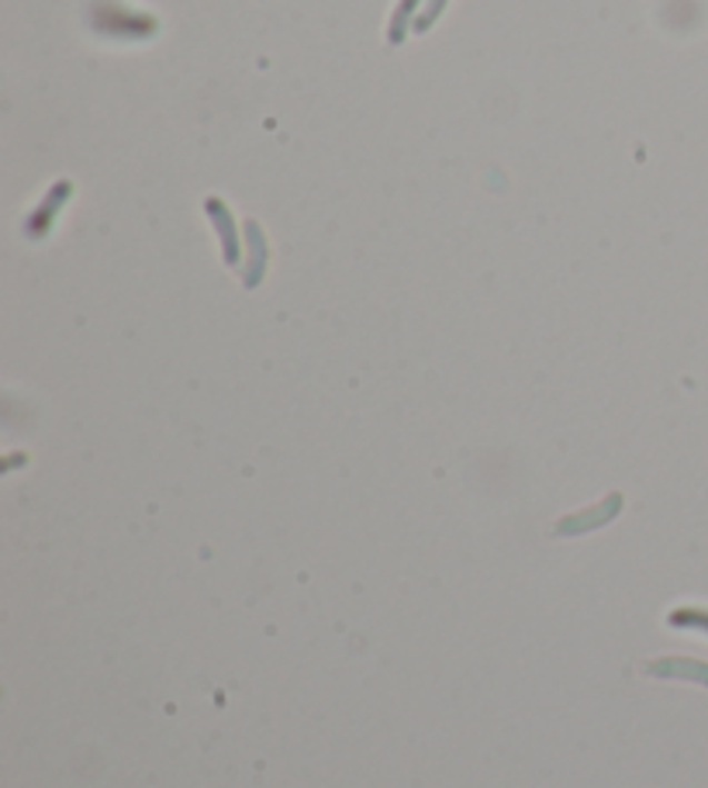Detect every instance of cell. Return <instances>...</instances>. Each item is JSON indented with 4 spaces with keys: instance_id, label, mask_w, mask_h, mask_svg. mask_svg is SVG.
Segmentation results:
<instances>
[{
    "instance_id": "cell-5",
    "label": "cell",
    "mask_w": 708,
    "mask_h": 788,
    "mask_svg": "<svg viewBox=\"0 0 708 788\" xmlns=\"http://www.w3.org/2000/svg\"><path fill=\"white\" fill-rule=\"evenodd\" d=\"M619 509H622V498H619V495H611V498L601 501L598 509H588L585 516H570V519H564V522L557 526V532H560V536H570V532L595 529V526H601V522H608V519H616Z\"/></svg>"
},
{
    "instance_id": "cell-2",
    "label": "cell",
    "mask_w": 708,
    "mask_h": 788,
    "mask_svg": "<svg viewBox=\"0 0 708 788\" xmlns=\"http://www.w3.org/2000/svg\"><path fill=\"white\" fill-rule=\"evenodd\" d=\"M70 194H73V183H70V180L52 183V187H49V194H46V201L28 215L24 232H28L31 239H42V236L52 229V222H56V215L62 211V205L70 201Z\"/></svg>"
},
{
    "instance_id": "cell-8",
    "label": "cell",
    "mask_w": 708,
    "mask_h": 788,
    "mask_svg": "<svg viewBox=\"0 0 708 788\" xmlns=\"http://www.w3.org/2000/svg\"><path fill=\"white\" fill-rule=\"evenodd\" d=\"M667 622L674 629H701V634H708V612L705 609H674L667 616Z\"/></svg>"
},
{
    "instance_id": "cell-7",
    "label": "cell",
    "mask_w": 708,
    "mask_h": 788,
    "mask_svg": "<svg viewBox=\"0 0 708 788\" xmlns=\"http://www.w3.org/2000/svg\"><path fill=\"white\" fill-rule=\"evenodd\" d=\"M418 4H422V0H401V4H398V11H395V18H391V31H388L391 46H401L405 36H408V28H415L411 14L418 11Z\"/></svg>"
},
{
    "instance_id": "cell-1",
    "label": "cell",
    "mask_w": 708,
    "mask_h": 788,
    "mask_svg": "<svg viewBox=\"0 0 708 788\" xmlns=\"http://www.w3.org/2000/svg\"><path fill=\"white\" fill-rule=\"evenodd\" d=\"M90 24L98 36L114 42H146L159 31V21L139 8H128L121 0H93L90 4Z\"/></svg>"
},
{
    "instance_id": "cell-9",
    "label": "cell",
    "mask_w": 708,
    "mask_h": 788,
    "mask_svg": "<svg viewBox=\"0 0 708 788\" xmlns=\"http://www.w3.org/2000/svg\"><path fill=\"white\" fill-rule=\"evenodd\" d=\"M442 8H446V0H429V8H426V14L415 21V31H429L432 28V21L442 14Z\"/></svg>"
},
{
    "instance_id": "cell-3",
    "label": "cell",
    "mask_w": 708,
    "mask_h": 788,
    "mask_svg": "<svg viewBox=\"0 0 708 788\" xmlns=\"http://www.w3.org/2000/svg\"><path fill=\"white\" fill-rule=\"evenodd\" d=\"M205 211L211 218V226L221 239V249H225V263L236 267L239 263V239H236V222H232V211L229 205H225L221 198H208L205 201Z\"/></svg>"
},
{
    "instance_id": "cell-4",
    "label": "cell",
    "mask_w": 708,
    "mask_h": 788,
    "mask_svg": "<svg viewBox=\"0 0 708 788\" xmlns=\"http://www.w3.org/2000/svg\"><path fill=\"white\" fill-rule=\"evenodd\" d=\"M642 671L654 675V678H678V681H698V685H708V665H701V660H688V657L650 660V665H642Z\"/></svg>"
},
{
    "instance_id": "cell-6",
    "label": "cell",
    "mask_w": 708,
    "mask_h": 788,
    "mask_svg": "<svg viewBox=\"0 0 708 788\" xmlns=\"http://www.w3.org/2000/svg\"><path fill=\"white\" fill-rule=\"evenodd\" d=\"M246 242H249V267L242 273L246 288H256V283L263 280V270H267V239H263V229L256 222H246Z\"/></svg>"
}]
</instances>
